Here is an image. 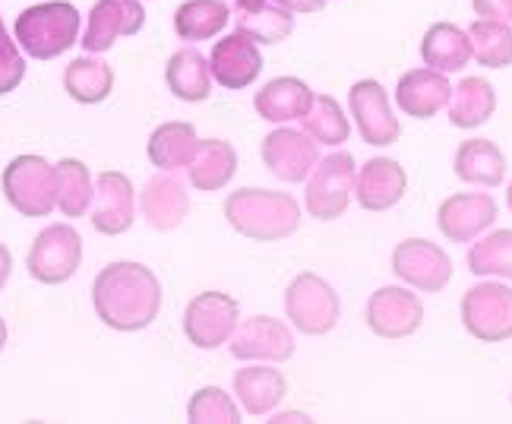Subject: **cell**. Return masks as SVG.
Instances as JSON below:
<instances>
[{
	"label": "cell",
	"instance_id": "39",
	"mask_svg": "<svg viewBox=\"0 0 512 424\" xmlns=\"http://www.w3.org/2000/svg\"><path fill=\"white\" fill-rule=\"evenodd\" d=\"M478 19H497V23L512 26V0H471Z\"/></svg>",
	"mask_w": 512,
	"mask_h": 424
},
{
	"label": "cell",
	"instance_id": "6",
	"mask_svg": "<svg viewBox=\"0 0 512 424\" xmlns=\"http://www.w3.org/2000/svg\"><path fill=\"white\" fill-rule=\"evenodd\" d=\"M285 314L304 336H326L342 320V301L323 276L298 273L285 288Z\"/></svg>",
	"mask_w": 512,
	"mask_h": 424
},
{
	"label": "cell",
	"instance_id": "14",
	"mask_svg": "<svg viewBox=\"0 0 512 424\" xmlns=\"http://www.w3.org/2000/svg\"><path fill=\"white\" fill-rule=\"evenodd\" d=\"M263 165L285 184H301L320 162V143L307 130H294L279 124L263 140Z\"/></svg>",
	"mask_w": 512,
	"mask_h": 424
},
{
	"label": "cell",
	"instance_id": "17",
	"mask_svg": "<svg viewBox=\"0 0 512 424\" xmlns=\"http://www.w3.org/2000/svg\"><path fill=\"white\" fill-rule=\"evenodd\" d=\"M92 228L98 235L117 238L133 228L136 222V190L124 171H102L95 178V200H92Z\"/></svg>",
	"mask_w": 512,
	"mask_h": 424
},
{
	"label": "cell",
	"instance_id": "18",
	"mask_svg": "<svg viewBox=\"0 0 512 424\" xmlns=\"http://www.w3.org/2000/svg\"><path fill=\"white\" fill-rule=\"evenodd\" d=\"M497 200L490 194H452L437 209V228L446 241H478L497 222Z\"/></svg>",
	"mask_w": 512,
	"mask_h": 424
},
{
	"label": "cell",
	"instance_id": "25",
	"mask_svg": "<svg viewBox=\"0 0 512 424\" xmlns=\"http://www.w3.org/2000/svg\"><path fill=\"white\" fill-rule=\"evenodd\" d=\"M234 175H238V149L228 140H200L193 162L187 165V178L193 190L215 194V190L228 187Z\"/></svg>",
	"mask_w": 512,
	"mask_h": 424
},
{
	"label": "cell",
	"instance_id": "5",
	"mask_svg": "<svg viewBox=\"0 0 512 424\" xmlns=\"http://www.w3.org/2000/svg\"><path fill=\"white\" fill-rule=\"evenodd\" d=\"M4 197L26 219H45L57 209V165L45 156H16L4 168Z\"/></svg>",
	"mask_w": 512,
	"mask_h": 424
},
{
	"label": "cell",
	"instance_id": "23",
	"mask_svg": "<svg viewBox=\"0 0 512 424\" xmlns=\"http://www.w3.org/2000/svg\"><path fill=\"white\" fill-rule=\"evenodd\" d=\"M313 92L298 76H275L260 92L253 95V108L269 124H291L301 121L313 105Z\"/></svg>",
	"mask_w": 512,
	"mask_h": 424
},
{
	"label": "cell",
	"instance_id": "19",
	"mask_svg": "<svg viewBox=\"0 0 512 424\" xmlns=\"http://www.w3.org/2000/svg\"><path fill=\"white\" fill-rule=\"evenodd\" d=\"M452 99V86L446 80V73L433 70V67H418L402 73V80L396 83V105L402 114L415 121H430L449 105Z\"/></svg>",
	"mask_w": 512,
	"mask_h": 424
},
{
	"label": "cell",
	"instance_id": "44",
	"mask_svg": "<svg viewBox=\"0 0 512 424\" xmlns=\"http://www.w3.org/2000/svg\"><path fill=\"white\" fill-rule=\"evenodd\" d=\"M4 345H7V323L0 317V352H4Z\"/></svg>",
	"mask_w": 512,
	"mask_h": 424
},
{
	"label": "cell",
	"instance_id": "30",
	"mask_svg": "<svg viewBox=\"0 0 512 424\" xmlns=\"http://www.w3.org/2000/svg\"><path fill=\"white\" fill-rule=\"evenodd\" d=\"M64 89L73 102L98 105L114 92V70H111V64L98 61V57H92V54L73 57L64 70Z\"/></svg>",
	"mask_w": 512,
	"mask_h": 424
},
{
	"label": "cell",
	"instance_id": "20",
	"mask_svg": "<svg viewBox=\"0 0 512 424\" xmlns=\"http://www.w3.org/2000/svg\"><path fill=\"white\" fill-rule=\"evenodd\" d=\"M405 190H408L405 168L396 159L377 156V159H370L364 168H358L354 200H358L361 209H367V212H386V209L402 203Z\"/></svg>",
	"mask_w": 512,
	"mask_h": 424
},
{
	"label": "cell",
	"instance_id": "29",
	"mask_svg": "<svg viewBox=\"0 0 512 424\" xmlns=\"http://www.w3.org/2000/svg\"><path fill=\"white\" fill-rule=\"evenodd\" d=\"M456 178L478 187H500L506 181V156L494 140H465L456 149Z\"/></svg>",
	"mask_w": 512,
	"mask_h": 424
},
{
	"label": "cell",
	"instance_id": "41",
	"mask_svg": "<svg viewBox=\"0 0 512 424\" xmlns=\"http://www.w3.org/2000/svg\"><path fill=\"white\" fill-rule=\"evenodd\" d=\"M10 269H13V254L7 244H0V292H4V285L10 279Z\"/></svg>",
	"mask_w": 512,
	"mask_h": 424
},
{
	"label": "cell",
	"instance_id": "40",
	"mask_svg": "<svg viewBox=\"0 0 512 424\" xmlns=\"http://www.w3.org/2000/svg\"><path fill=\"white\" fill-rule=\"evenodd\" d=\"M275 4L288 7L291 13H320L326 7V0H275Z\"/></svg>",
	"mask_w": 512,
	"mask_h": 424
},
{
	"label": "cell",
	"instance_id": "8",
	"mask_svg": "<svg viewBox=\"0 0 512 424\" xmlns=\"http://www.w3.org/2000/svg\"><path fill=\"white\" fill-rule=\"evenodd\" d=\"M80 263H83V238L73 225L64 222H54L38 231L26 257L29 276L42 285H64L67 279H73Z\"/></svg>",
	"mask_w": 512,
	"mask_h": 424
},
{
	"label": "cell",
	"instance_id": "21",
	"mask_svg": "<svg viewBox=\"0 0 512 424\" xmlns=\"http://www.w3.org/2000/svg\"><path fill=\"white\" fill-rule=\"evenodd\" d=\"M140 212L155 231H174L181 228L190 216V194L171 171H159L155 178L143 184L140 194Z\"/></svg>",
	"mask_w": 512,
	"mask_h": 424
},
{
	"label": "cell",
	"instance_id": "35",
	"mask_svg": "<svg viewBox=\"0 0 512 424\" xmlns=\"http://www.w3.org/2000/svg\"><path fill=\"white\" fill-rule=\"evenodd\" d=\"M475 61L487 70L512 67V26L497 23V19H475L468 29Z\"/></svg>",
	"mask_w": 512,
	"mask_h": 424
},
{
	"label": "cell",
	"instance_id": "1",
	"mask_svg": "<svg viewBox=\"0 0 512 424\" xmlns=\"http://www.w3.org/2000/svg\"><path fill=\"white\" fill-rule=\"evenodd\" d=\"M92 307L114 333H136L159 317L162 282L136 260H114L92 282Z\"/></svg>",
	"mask_w": 512,
	"mask_h": 424
},
{
	"label": "cell",
	"instance_id": "27",
	"mask_svg": "<svg viewBox=\"0 0 512 424\" xmlns=\"http://www.w3.org/2000/svg\"><path fill=\"white\" fill-rule=\"evenodd\" d=\"M475 57L471 38L456 23H433L421 38V61L440 73H459Z\"/></svg>",
	"mask_w": 512,
	"mask_h": 424
},
{
	"label": "cell",
	"instance_id": "15",
	"mask_svg": "<svg viewBox=\"0 0 512 424\" xmlns=\"http://www.w3.org/2000/svg\"><path fill=\"white\" fill-rule=\"evenodd\" d=\"M209 70H212V80L222 89H231V92L247 89L260 80V73H263V51L250 35L231 32L212 45Z\"/></svg>",
	"mask_w": 512,
	"mask_h": 424
},
{
	"label": "cell",
	"instance_id": "43",
	"mask_svg": "<svg viewBox=\"0 0 512 424\" xmlns=\"http://www.w3.org/2000/svg\"><path fill=\"white\" fill-rule=\"evenodd\" d=\"M231 4L238 7V13H241V10H256V7H263L266 0H231Z\"/></svg>",
	"mask_w": 512,
	"mask_h": 424
},
{
	"label": "cell",
	"instance_id": "42",
	"mask_svg": "<svg viewBox=\"0 0 512 424\" xmlns=\"http://www.w3.org/2000/svg\"><path fill=\"white\" fill-rule=\"evenodd\" d=\"M275 424H285V421H307L304 412H282V415H272Z\"/></svg>",
	"mask_w": 512,
	"mask_h": 424
},
{
	"label": "cell",
	"instance_id": "24",
	"mask_svg": "<svg viewBox=\"0 0 512 424\" xmlns=\"http://www.w3.org/2000/svg\"><path fill=\"white\" fill-rule=\"evenodd\" d=\"M165 83L174 99H181L187 105H200L212 95V70L209 57L200 54L196 48H181L168 57L165 64Z\"/></svg>",
	"mask_w": 512,
	"mask_h": 424
},
{
	"label": "cell",
	"instance_id": "33",
	"mask_svg": "<svg viewBox=\"0 0 512 424\" xmlns=\"http://www.w3.org/2000/svg\"><path fill=\"white\" fill-rule=\"evenodd\" d=\"M301 124L313 140H317L320 146H329V149L345 146L351 137V121L345 118V108L326 92L313 95V105L301 118Z\"/></svg>",
	"mask_w": 512,
	"mask_h": 424
},
{
	"label": "cell",
	"instance_id": "28",
	"mask_svg": "<svg viewBox=\"0 0 512 424\" xmlns=\"http://www.w3.org/2000/svg\"><path fill=\"white\" fill-rule=\"evenodd\" d=\"M196 146H200V137H196L193 124L165 121L152 130L146 152H149V162L159 171H177V168H187L193 162Z\"/></svg>",
	"mask_w": 512,
	"mask_h": 424
},
{
	"label": "cell",
	"instance_id": "45",
	"mask_svg": "<svg viewBox=\"0 0 512 424\" xmlns=\"http://www.w3.org/2000/svg\"><path fill=\"white\" fill-rule=\"evenodd\" d=\"M506 203H509V209H512V181H509V187H506Z\"/></svg>",
	"mask_w": 512,
	"mask_h": 424
},
{
	"label": "cell",
	"instance_id": "26",
	"mask_svg": "<svg viewBox=\"0 0 512 424\" xmlns=\"http://www.w3.org/2000/svg\"><path fill=\"white\" fill-rule=\"evenodd\" d=\"M449 124L459 130H475L487 124L497 111V89L487 76H465L459 86L452 89V99L446 105Z\"/></svg>",
	"mask_w": 512,
	"mask_h": 424
},
{
	"label": "cell",
	"instance_id": "32",
	"mask_svg": "<svg viewBox=\"0 0 512 424\" xmlns=\"http://www.w3.org/2000/svg\"><path fill=\"white\" fill-rule=\"evenodd\" d=\"M95 187L86 162L80 159H61L57 162V209L67 219H80L92 209Z\"/></svg>",
	"mask_w": 512,
	"mask_h": 424
},
{
	"label": "cell",
	"instance_id": "7",
	"mask_svg": "<svg viewBox=\"0 0 512 424\" xmlns=\"http://www.w3.org/2000/svg\"><path fill=\"white\" fill-rule=\"evenodd\" d=\"M462 326L471 339L500 345L512 339V288L478 282L462 295Z\"/></svg>",
	"mask_w": 512,
	"mask_h": 424
},
{
	"label": "cell",
	"instance_id": "9",
	"mask_svg": "<svg viewBox=\"0 0 512 424\" xmlns=\"http://www.w3.org/2000/svg\"><path fill=\"white\" fill-rule=\"evenodd\" d=\"M241 326V304L225 292H200L184 311V336L203 352L228 345Z\"/></svg>",
	"mask_w": 512,
	"mask_h": 424
},
{
	"label": "cell",
	"instance_id": "16",
	"mask_svg": "<svg viewBox=\"0 0 512 424\" xmlns=\"http://www.w3.org/2000/svg\"><path fill=\"white\" fill-rule=\"evenodd\" d=\"M146 10L140 0H95L83 35L86 54H105L117 45V38H130L143 29Z\"/></svg>",
	"mask_w": 512,
	"mask_h": 424
},
{
	"label": "cell",
	"instance_id": "12",
	"mask_svg": "<svg viewBox=\"0 0 512 424\" xmlns=\"http://www.w3.org/2000/svg\"><path fill=\"white\" fill-rule=\"evenodd\" d=\"M348 111L367 146L386 149L402 137V124L389 102V92L377 80H358L348 89Z\"/></svg>",
	"mask_w": 512,
	"mask_h": 424
},
{
	"label": "cell",
	"instance_id": "36",
	"mask_svg": "<svg viewBox=\"0 0 512 424\" xmlns=\"http://www.w3.org/2000/svg\"><path fill=\"white\" fill-rule=\"evenodd\" d=\"M294 29V13L275 0H266L256 10L238 13V32L250 35L256 45H282Z\"/></svg>",
	"mask_w": 512,
	"mask_h": 424
},
{
	"label": "cell",
	"instance_id": "13",
	"mask_svg": "<svg viewBox=\"0 0 512 424\" xmlns=\"http://www.w3.org/2000/svg\"><path fill=\"white\" fill-rule=\"evenodd\" d=\"M228 352L238 361H266V364H285L294 358L298 345H294V333L285 320H275L266 314L247 317L238 330H234Z\"/></svg>",
	"mask_w": 512,
	"mask_h": 424
},
{
	"label": "cell",
	"instance_id": "2",
	"mask_svg": "<svg viewBox=\"0 0 512 424\" xmlns=\"http://www.w3.org/2000/svg\"><path fill=\"white\" fill-rule=\"evenodd\" d=\"M225 219L238 235L275 244L301 228V203L285 190L241 187L225 197Z\"/></svg>",
	"mask_w": 512,
	"mask_h": 424
},
{
	"label": "cell",
	"instance_id": "31",
	"mask_svg": "<svg viewBox=\"0 0 512 424\" xmlns=\"http://www.w3.org/2000/svg\"><path fill=\"white\" fill-rule=\"evenodd\" d=\"M231 23V7L225 0H184L174 10V32L181 42H206Z\"/></svg>",
	"mask_w": 512,
	"mask_h": 424
},
{
	"label": "cell",
	"instance_id": "38",
	"mask_svg": "<svg viewBox=\"0 0 512 424\" xmlns=\"http://www.w3.org/2000/svg\"><path fill=\"white\" fill-rule=\"evenodd\" d=\"M23 80H26L23 48L16 45V38H10L4 19H0V95H10Z\"/></svg>",
	"mask_w": 512,
	"mask_h": 424
},
{
	"label": "cell",
	"instance_id": "10",
	"mask_svg": "<svg viewBox=\"0 0 512 424\" xmlns=\"http://www.w3.org/2000/svg\"><path fill=\"white\" fill-rule=\"evenodd\" d=\"M367 330L380 339H408L421 330L424 323V301L415 288L405 285H383L367 301Z\"/></svg>",
	"mask_w": 512,
	"mask_h": 424
},
{
	"label": "cell",
	"instance_id": "22",
	"mask_svg": "<svg viewBox=\"0 0 512 424\" xmlns=\"http://www.w3.org/2000/svg\"><path fill=\"white\" fill-rule=\"evenodd\" d=\"M234 396H238L241 409L253 418L272 415L288 396V380L272 364H250V368L234 371Z\"/></svg>",
	"mask_w": 512,
	"mask_h": 424
},
{
	"label": "cell",
	"instance_id": "34",
	"mask_svg": "<svg viewBox=\"0 0 512 424\" xmlns=\"http://www.w3.org/2000/svg\"><path fill=\"white\" fill-rule=\"evenodd\" d=\"M468 269L481 279L512 282V228H497L468 250Z\"/></svg>",
	"mask_w": 512,
	"mask_h": 424
},
{
	"label": "cell",
	"instance_id": "11",
	"mask_svg": "<svg viewBox=\"0 0 512 424\" xmlns=\"http://www.w3.org/2000/svg\"><path fill=\"white\" fill-rule=\"evenodd\" d=\"M392 273L415 292L437 295L452 279V257L427 238H405L392 250Z\"/></svg>",
	"mask_w": 512,
	"mask_h": 424
},
{
	"label": "cell",
	"instance_id": "4",
	"mask_svg": "<svg viewBox=\"0 0 512 424\" xmlns=\"http://www.w3.org/2000/svg\"><path fill=\"white\" fill-rule=\"evenodd\" d=\"M354 184H358V165H354L351 152L348 149L329 152L307 178V190H304L307 212L320 222L342 219L354 200Z\"/></svg>",
	"mask_w": 512,
	"mask_h": 424
},
{
	"label": "cell",
	"instance_id": "3",
	"mask_svg": "<svg viewBox=\"0 0 512 424\" xmlns=\"http://www.w3.org/2000/svg\"><path fill=\"white\" fill-rule=\"evenodd\" d=\"M80 26V10L70 0H45L16 16L13 38L35 61H54L80 42Z\"/></svg>",
	"mask_w": 512,
	"mask_h": 424
},
{
	"label": "cell",
	"instance_id": "37",
	"mask_svg": "<svg viewBox=\"0 0 512 424\" xmlns=\"http://www.w3.org/2000/svg\"><path fill=\"white\" fill-rule=\"evenodd\" d=\"M187 418L193 424H238L241 402L231 399L222 387H200L187 402Z\"/></svg>",
	"mask_w": 512,
	"mask_h": 424
}]
</instances>
